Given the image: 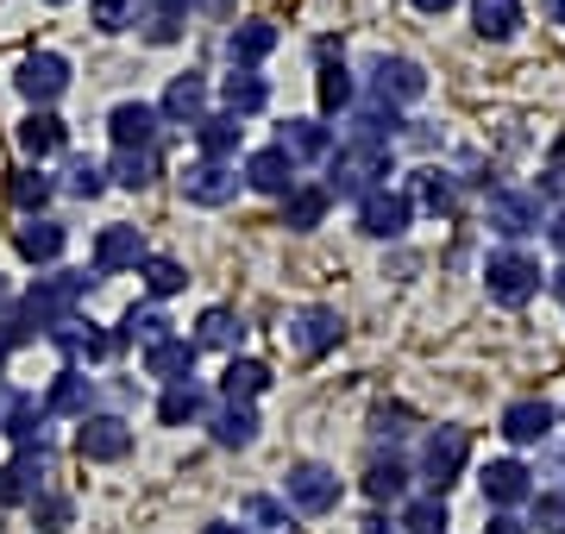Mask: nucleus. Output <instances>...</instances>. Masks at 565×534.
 I'll list each match as a JSON object with an SVG mask.
<instances>
[{"label":"nucleus","instance_id":"nucleus-1","mask_svg":"<svg viewBox=\"0 0 565 534\" xmlns=\"http://www.w3.org/2000/svg\"><path fill=\"white\" fill-rule=\"evenodd\" d=\"M88 284H95L88 270H51V277H39V284L25 289V302H20L13 314L32 328V340H39V333L51 340L57 328H70V309L88 296Z\"/></svg>","mask_w":565,"mask_h":534},{"label":"nucleus","instance_id":"nucleus-2","mask_svg":"<svg viewBox=\"0 0 565 534\" xmlns=\"http://www.w3.org/2000/svg\"><path fill=\"white\" fill-rule=\"evenodd\" d=\"M390 145H340V151H327V195H345V202H364L371 189H390Z\"/></svg>","mask_w":565,"mask_h":534},{"label":"nucleus","instance_id":"nucleus-3","mask_svg":"<svg viewBox=\"0 0 565 534\" xmlns=\"http://www.w3.org/2000/svg\"><path fill=\"white\" fill-rule=\"evenodd\" d=\"M282 503H289V510H302V515H327L333 503H340V472L321 466V459L289 466V478H282Z\"/></svg>","mask_w":565,"mask_h":534},{"label":"nucleus","instance_id":"nucleus-4","mask_svg":"<svg viewBox=\"0 0 565 534\" xmlns=\"http://www.w3.org/2000/svg\"><path fill=\"white\" fill-rule=\"evenodd\" d=\"M484 289H490V302H503V309H522L527 296L541 289V265H534L527 252H490Z\"/></svg>","mask_w":565,"mask_h":534},{"label":"nucleus","instance_id":"nucleus-5","mask_svg":"<svg viewBox=\"0 0 565 534\" xmlns=\"http://www.w3.org/2000/svg\"><path fill=\"white\" fill-rule=\"evenodd\" d=\"M465 459H471V434L465 428H434L422 440V478H427V491L446 496V484L465 472Z\"/></svg>","mask_w":565,"mask_h":534},{"label":"nucleus","instance_id":"nucleus-6","mask_svg":"<svg viewBox=\"0 0 565 534\" xmlns=\"http://www.w3.org/2000/svg\"><path fill=\"white\" fill-rule=\"evenodd\" d=\"M427 95V70L408 57H377V70H371V102L384 107H408Z\"/></svg>","mask_w":565,"mask_h":534},{"label":"nucleus","instance_id":"nucleus-7","mask_svg":"<svg viewBox=\"0 0 565 534\" xmlns=\"http://www.w3.org/2000/svg\"><path fill=\"white\" fill-rule=\"evenodd\" d=\"M408 221H415V202L396 189H371L359 202V233H371V239H403Z\"/></svg>","mask_w":565,"mask_h":534},{"label":"nucleus","instance_id":"nucleus-8","mask_svg":"<svg viewBox=\"0 0 565 534\" xmlns=\"http://www.w3.org/2000/svg\"><path fill=\"white\" fill-rule=\"evenodd\" d=\"M76 452L88 459V466H114V459L132 452V428H126L120 415H88V421L76 428Z\"/></svg>","mask_w":565,"mask_h":534},{"label":"nucleus","instance_id":"nucleus-9","mask_svg":"<svg viewBox=\"0 0 565 534\" xmlns=\"http://www.w3.org/2000/svg\"><path fill=\"white\" fill-rule=\"evenodd\" d=\"M44 478H51V447L32 440V447H20L13 466H0V503H32L44 491Z\"/></svg>","mask_w":565,"mask_h":534},{"label":"nucleus","instance_id":"nucleus-10","mask_svg":"<svg viewBox=\"0 0 565 534\" xmlns=\"http://www.w3.org/2000/svg\"><path fill=\"white\" fill-rule=\"evenodd\" d=\"M13 83H20V95L32 107H51L63 88H70V63H63L57 51H32V57H20V76H13Z\"/></svg>","mask_w":565,"mask_h":534},{"label":"nucleus","instance_id":"nucleus-11","mask_svg":"<svg viewBox=\"0 0 565 534\" xmlns=\"http://www.w3.org/2000/svg\"><path fill=\"white\" fill-rule=\"evenodd\" d=\"M151 252H145V233L139 226H102L95 239V277H120V270H139Z\"/></svg>","mask_w":565,"mask_h":534},{"label":"nucleus","instance_id":"nucleus-12","mask_svg":"<svg viewBox=\"0 0 565 534\" xmlns=\"http://www.w3.org/2000/svg\"><path fill=\"white\" fill-rule=\"evenodd\" d=\"M195 359H202V346L170 333V340H158V346L145 352V377H158L163 391L170 384H195Z\"/></svg>","mask_w":565,"mask_h":534},{"label":"nucleus","instance_id":"nucleus-13","mask_svg":"<svg viewBox=\"0 0 565 534\" xmlns=\"http://www.w3.org/2000/svg\"><path fill=\"white\" fill-rule=\"evenodd\" d=\"M158 120L170 126H202L207 120V76H170V88H163V102H158Z\"/></svg>","mask_w":565,"mask_h":534},{"label":"nucleus","instance_id":"nucleus-14","mask_svg":"<svg viewBox=\"0 0 565 534\" xmlns=\"http://www.w3.org/2000/svg\"><path fill=\"white\" fill-rule=\"evenodd\" d=\"M490 226L503 233V239H522L541 226V195H527V189H490Z\"/></svg>","mask_w":565,"mask_h":534},{"label":"nucleus","instance_id":"nucleus-15","mask_svg":"<svg viewBox=\"0 0 565 534\" xmlns=\"http://www.w3.org/2000/svg\"><path fill=\"white\" fill-rule=\"evenodd\" d=\"M340 314L333 309H302V314H289V346L302 352V359H321V352L340 346Z\"/></svg>","mask_w":565,"mask_h":534},{"label":"nucleus","instance_id":"nucleus-16","mask_svg":"<svg viewBox=\"0 0 565 534\" xmlns=\"http://www.w3.org/2000/svg\"><path fill=\"white\" fill-rule=\"evenodd\" d=\"M107 132H114V151H145L158 139V107L151 102H120L107 114Z\"/></svg>","mask_w":565,"mask_h":534},{"label":"nucleus","instance_id":"nucleus-17","mask_svg":"<svg viewBox=\"0 0 565 534\" xmlns=\"http://www.w3.org/2000/svg\"><path fill=\"white\" fill-rule=\"evenodd\" d=\"M182 195H189L195 207H226L233 195H239V170L233 164H207L202 158V164L182 177Z\"/></svg>","mask_w":565,"mask_h":534},{"label":"nucleus","instance_id":"nucleus-18","mask_svg":"<svg viewBox=\"0 0 565 534\" xmlns=\"http://www.w3.org/2000/svg\"><path fill=\"white\" fill-rule=\"evenodd\" d=\"M553 403H541V396H522V403H509L503 409V440H515V447H541L546 434H553Z\"/></svg>","mask_w":565,"mask_h":534},{"label":"nucleus","instance_id":"nucleus-19","mask_svg":"<svg viewBox=\"0 0 565 534\" xmlns=\"http://www.w3.org/2000/svg\"><path fill=\"white\" fill-rule=\"evenodd\" d=\"M478 484H484V496L497 503V510H515V503H527V496H534V478H527L522 459H490Z\"/></svg>","mask_w":565,"mask_h":534},{"label":"nucleus","instance_id":"nucleus-20","mask_svg":"<svg viewBox=\"0 0 565 534\" xmlns=\"http://www.w3.org/2000/svg\"><path fill=\"white\" fill-rule=\"evenodd\" d=\"M239 183H252L258 189V195H289V189H296V164H289V158H282L277 145H264V151H252V158H245V177Z\"/></svg>","mask_w":565,"mask_h":534},{"label":"nucleus","instance_id":"nucleus-21","mask_svg":"<svg viewBox=\"0 0 565 534\" xmlns=\"http://www.w3.org/2000/svg\"><path fill=\"white\" fill-rule=\"evenodd\" d=\"M44 409L51 415H76V421H88L95 415V377H82L76 365L57 371V384L44 391Z\"/></svg>","mask_w":565,"mask_h":534},{"label":"nucleus","instance_id":"nucleus-22","mask_svg":"<svg viewBox=\"0 0 565 534\" xmlns=\"http://www.w3.org/2000/svg\"><path fill=\"white\" fill-rule=\"evenodd\" d=\"M270 51H277V25L270 20H239L233 32H226V57H233V70H258Z\"/></svg>","mask_w":565,"mask_h":534},{"label":"nucleus","instance_id":"nucleus-23","mask_svg":"<svg viewBox=\"0 0 565 534\" xmlns=\"http://www.w3.org/2000/svg\"><path fill=\"white\" fill-rule=\"evenodd\" d=\"M63 145H70V126H63L51 107H32V114L20 120V151L25 158H39L44 164V158H57Z\"/></svg>","mask_w":565,"mask_h":534},{"label":"nucleus","instance_id":"nucleus-24","mask_svg":"<svg viewBox=\"0 0 565 534\" xmlns=\"http://www.w3.org/2000/svg\"><path fill=\"white\" fill-rule=\"evenodd\" d=\"M277 151L289 164H308V158H327L333 151V132L321 120H282L277 126Z\"/></svg>","mask_w":565,"mask_h":534},{"label":"nucleus","instance_id":"nucleus-25","mask_svg":"<svg viewBox=\"0 0 565 534\" xmlns=\"http://www.w3.org/2000/svg\"><path fill=\"white\" fill-rule=\"evenodd\" d=\"M51 346L70 359V365H102L107 352H114V333H102V328H82V321H70V328H57L51 333Z\"/></svg>","mask_w":565,"mask_h":534},{"label":"nucleus","instance_id":"nucleus-26","mask_svg":"<svg viewBox=\"0 0 565 534\" xmlns=\"http://www.w3.org/2000/svg\"><path fill=\"white\" fill-rule=\"evenodd\" d=\"M327 207H333V195H327L321 183H296L282 195V226H289V233H315V226L327 221Z\"/></svg>","mask_w":565,"mask_h":534},{"label":"nucleus","instance_id":"nucleus-27","mask_svg":"<svg viewBox=\"0 0 565 534\" xmlns=\"http://www.w3.org/2000/svg\"><path fill=\"white\" fill-rule=\"evenodd\" d=\"M44 403L32 391H13L7 396V409H0V434H13V440H20V447H32V440H44Z\"/></svg>","mask_w":565,"mask_h":534},{"label":"nucleus","instance_id":"nucleus-28","mask_svg":"<svg viewBox=\"0 0 565 534\" xmlns=\"http://www.w3.org/2000/svg\"><path fill=\"white\" fill-rule=\"evenodd\" d=\"M13 246H20L25 265H57L63 246H70V233H63L57 221H44V214H39V221H25V226H20V239H13Z\"/></svg>","mask_w":565,"mask_h":534},{"label":"nucleus","instance_id":"nucleus-29","mask_svg":"<svg viewBox=\"0 0 565 534\" xmlns=\"http://www.w3.org/2000/svg\"><path fill=\"white\" fill-rule=\"evenodd\" d=\"M207 434H214V447L239 452V447H252V440H258V415L245 409V403H221V409L207 415Z\"/></svg>","mask_w":565,"mask_h":534},{"label":"nucleus","instance_id":"nucleus-30","mask_svg":"<svg viewBox=\"0 0 565 534\" xmlns=\"http://www.w3.org/2000/svg\"><path fill=\"white\" fill-rule=\"evenodd\" d=\"M195 139H202V158H207V164H233V158H239L245 126L233 120V114H207V120L195 126Z\"/></svg>","mask_w":565,"mask_h":534},{"label":"nucleus","instance_id":"nucleus-31","mask_svg":"<svg viewBox=\"0 0 565 534\" xmlns=\"http://www.w3.org/2000/svg\"><path fill=\"white\" fill-rule=\"evenodd\" d=\"M471 25H478V39H490V44L515 39V25H522V0H471Z\"/></svg>","mask_w":565,"mask_h":534},{"label":"nucleus","instance_id":"nucleus-32","mask_svg":"<svg viewBox=\"0 0 565 534\" xmlns=\"http://www.w3.org/2000/svg\"><path fill=\"white\" fill-rule=\"evenodd\" d=\"M270 391V365H258V359H233V365L221 371V396L226 403H245L252 409V396Z\"/></svg>","mask_w":565,"mask_h":534},{"label":"nucleus","instance_id":"nucleus-33","mask_svg":"<svg viewBox=\"0 0 565 534\" xmlns=\"http://www.w3.org/2000/svg\"><path fill=\"white\" fill-rule=\"evenodd\" d=\"M221 95H226V114H233V120H245V114H264V102H270V83H264L258 70H233Z\"/></svg>","mask_w":565,"mask_h":534},{"label":"nucleus","instance_id":"nucleus-34","mask_svg":"<svg viewBox=\"0 0 565 534\" xmlns=\"http://www.w3.org/2000/svg\"><path fill=\"white\" fill-rule=\"evenodd\" d=\"M202 415H207L202 384H170V391L158 396V421L163 428H189V421H202Z\"/></svg>","mask_w":565,"mask_h":534},{"label":"nucleus","instance_id":"nucleus-35","mask_svg":"<svg viewBox=\"0 0 565 534\" xmlns=\"http://www.w3.org/2000/svg\"><path fill=\"white\" fill-rule=\"evenodd\" d=\"M364 496H371V503H403L408 496V466L403 459H371V466H364Z\"/></svg>","mask_w":565,"mask_h":534},{"label":"nucleus","instance_id":"nucleus-36","mask_svg":"<svg viewBox=\"0 0 565 534\" xmlns=\"http://www.w3.org/2000/svg\"><path fill=\"white\" fill-rule=\"evenodd\" d=\"M239 340H245V321L233 309H207L202 321H195V346H221L239 359Z\"/></svg>","mask_w":565,"mask_h":534},{"label":"nucleus","instance_id":"nucleus-37","mask_svg":"<svg viewBox=\"0 0 565 534\" xmlns=\"http://www.w3.org/2000/svg\"><path fill=\"white\" fill-rule=\"evenodd\" d=\"M408 202H422L427 214L440 221V214L459 207V189H452V177H440V170H415V195H408Z\"/></svg>","mask_w":565,"mask_h":534},{"label":"nucleus","instance_id":"nucleus-38","mask_svg":"<svg viewBox=\"0 0 565 534\" xmlns=\"http://www.w3.org/2000/svg\"><path fill=\"white\" fill-rule=\"evenodd\" d=\"M7 195H13V207H25L32 221L44 214V202L57 195V183L44 177V170H13V183H7Z\"/></svg>","mask_w":565,"mask_h":534},{"label":"nucleus","instance_id":"nucleus-39","mask_svg":"<svg viewBox=\"0 0 565 534\" xmlns=\"http://www.w3.org/2000/svg\"><path fill=\"white\" fill-rule=\"evenodd\" d=\"M126 340H145V352H151V346H158V340H170V321H163L158 309H126L120 333H114V352H120Z\"/></svg>","mask_w":565,"mask_h":534},{"label":"nucleus","instance_id":"nucleus-40","mask_svg":"<svg viewBox=\"0 0 565 534\" xmlns=\"http://www.w3.org/2000/svg\"><path fill=\"white\" fill-rule=\"evenodd\" d=\"M107 177H114L120 189H145L151 177H158V151H151V145H145V151H114Z\"/></svg>","mask_w":565,"mask_h":534},{"label":"nucleus","instance_id":"nucleus-41","mask_svg":"<svg viewBox=\"0 0 565 534\" xmlns=\"http://www.w3.org/2000/svg\"><path fill=\"white\" fill-rule=\"evenodd\" d=\"M63 189H70L76 202H95L107 189V170L95 164V158H70V164H63Z\"/></svg>","mask_w":565,"mask_h":534},{"label":"nucleus","instance_id":"nucleus-42","mask_svg":"<svg viewBox=\"0 0 565 534\" xmlns=\"http://www.w3.org/2000/svg\"><path fill=\"white\" fill-rule=\"evenodd\" d=\"M403 528L408 534H446V496H415V503H403Z\"/></svg>","mask_w":565,"mask_h":534},{"label":"nucleus","instance_id":"nucleus-43","mask_svg":"<svg viewBox=\"0 0 565 534\" xmlns=\"http://www.w3.org/2000/svg\"><path fill=\"white\" fill-rule=\"evenodd\" d=\"M245 522L258 534H289L296 522H289V503H277V496H245Z\"/></svg>","mask_w":565,"mask_h":534},{"label":"nucleus","instance_id":"nucleus-44","mask_svg":"<svg viewBox=\"0 0 565 534\" xmlns=\"http://www.w3.org/2000/svg\"><path fill=\"white\" fill-rule=\"evenodd\" d=\"M321 114H345L352 107V76H345V63H321Z\"/></svg>","mask_w":565,"mask_h":534},{"label":"nucleus","instance_id":"nucleus-45","mask_svg":"<svg viewBox=\"0 0 565 534\" xmlns=\"http://www.w3.org/2000/svg\"><path fill=\"white\" fill-rule=\"evenodd\" d=\"M139 270H145V289H151L158 302H163V296H177V289L189 284V270H182L177 258H145Z\"/></svg>","mask_w":565,"mask_h":534},{"label":"nucleus","instance_id":"nucleus-46","mask_svg":"<svg viewBox=\"0 0 565 534\" xmlns=\"http://www.w3.org/2000/svg\"><path fill=\"white\" fill-rule=\"evenodd\" d=\"M32 522H39V534H63V528H70V496H63V491H39V496H32Z\"/></svg>","mask_w":565,"mask_h":534},{"label":"nucleus","instance_id":"nucleus-47","mask_svg":"<svg viewBox=\"0 0 565 534\" xmlns=\"http://www.w3.org/2000/svg\"><path fill=\"white\" fill-rule=\"evenodd\" d=\"M139 13V0H88V20L102 25V32H126Z\"/></svg>","mask_w":565,"mask_h":534},{"label":"nucleus","instance_id":"nucleus-48","mask_svg":"<svg viewBox=\"0 0 565 534\" xmlns=\"http://www.w3.org/2000/svg\"><path fill=\"white\" fill-rule=\"evenodd\" d=\"M534 503V528L541 534H565V496L559 491H541V496H527Z\"/></svg>","mask_w":565,"mask_h":534},{"label":"nucleus","instance_id":"nucleus-49","mask_svg":"<svg viewBox=\"0 0 565 534\" xmlns=\"http://www.w3.org/2000/svg\"><path fill=\"white\" fill-rule=\"evenodd\" d=\"M403 421H408V409H377V415H371V428H377V434H390V440L403 434Z\"/></svg>","mask_w":565,"mask_h":534},{"label":"nucleus","instance_id":"nucleus-50","mask_svg":"<svg viewBox=\"0 0 565 534\" xmlns=\"http://www.w3.org/2000/svg\"><path fill=\"white\" fill-rule=\"evenodd\" d=\"M565 183V132L553 139V158H546V189H559Z\"/></svg>","mask_w":565,"mask_h":534},{"label":"nucleus","instance_id":"nucleus-51","mask_svg":"<svg viewBox=\"0 0 565 534\" xmlns=\"http://www.w3.org/2000/svg\"><path fill=\"white\" fill-rule=\"evenodd\" d=\"M177 32H182V25L177 20H158V13H151V25H145V39H151V44H177Z\"/></svg>","mask_w":565,"mask_h":534},{"label":"nucleus","instance_id":"nucleus-52","mask_svg":"<svg viewBox=\"0 0 565 534\" xmlns=\"http://www.w3.org/2000/svg\"><path fill=\"white\" fill-rule=\"evenodd\" d=\"M151 7H158V20H182V13H189L195 0H151Z\"/></svg>","mask_w":565,"mask_h":534},{"label":"nucleus","instance_id":"nucleus-53","mask_svg":"<svg viewBox=\"0 0 565 534\" xmlns=\"http://www.w3.org/2000/svg\"><path fill=\"white\" fill-rule=\"evenodd\" d=\"M484 534H527L522 522H515V515H490V528Z\"/></svg>","mask_w":565,"mask_h":534},{"label":"nucleus","instance_id":"nucleus-54","mask_svg":"<svg viewBox=\"0 0 565 534\" xmlns=\"http://www.w3.org/2000/svg\"><path fill=\"white\" fill-rule=\"evenodd\" d=\"M359 534H390V522H384V510H371V515H364V522H359Z\"/></svg>","mask_w":565,"mask_h":534},{"label":"nucleus","instance_id":"nucleus-55","mask_svg":"<svg viewBox=\"0 0 565 534\" xmlns=\"http://www.w3.org/2000/svg\"><path fill=\"white\" fill-rule=\"evenodd\" d=\"M546 239H553V252H565V214H553V221H546Z\"/></svg>","mask_w":565,"mask_h":534},{"label":"nucleus","instance_id":"nucleus-56","mask_svg":"<svg viewBox=\"0 0 565 534\" xmlns=\"http://www.w3.org/2000/svg\"><path fill=\"white\" fill-rule=\"evenodd\" d=\"M422 13H446V7H459V0H415Z\"/></svg>","mask_w":565,"mask_h":534},{"label":"nucleus","instance_id":"nucleus-57","mask_svg":"<svg viewBox=\"0 0 565 534\" xmlns=\"http://www.w3.org/2000/svg\"><path fill=\"white\" fill-rule=\"evenodd\" d=\"M202 534H245V528H239V522H207Z\"/></svg>","mask_w":565,"mask_h":534},{"label":"nucleus","instance_id":"nucleus-58","mask_svg":"<svg viewBox=\"0 0 565 534\" xmlns=\"http://www.w3.org/2000/svg\"><path fill=\"white\" fill-rule=\"evenodd\" d=\"M546 20H553V25H565V0H546Z\"/></svg>","mask_w":565,"mask_h":534},{"label":"nucleus","instance_id":"nucleus-59","mask_svg":"<svg viewBox=\"0 0 565 534\" xmlns=\"http://www.w3.org/2000/svg\"><path fill=\"white\" fill-rule=\"evenodd\" d=\"M7 296H13V289H7V277H0V314H7Z\"/></svg>","mask_w":565,"mask_h":534},{"label":"nucleus","instance_id":"nucleus-60","mask_svg":"<svg viewBox=\"0 0 565 534\" xmlns=\"http://www.w3.org/2000/svg\"><path fill=\"white\" fill-rule=\"evenodd\" d=\"M7 359H13V346H7V340H0V371H7Z\"/></svg>","mask_w":565,"mask_h":534},{"label":"nucleus","instance_id":"nucleus-61","mask_svg":"<svg viewBox=\"0 0 565 534\" xmlns=\"http://www.w3.org/2000/svg\"><path fill=\"white\" fill-rule=\"evenodd\" d=\"M51 7H63V0H51Z\"/></svg>","mask_w":565,"mask_h":534}]
</instances>
